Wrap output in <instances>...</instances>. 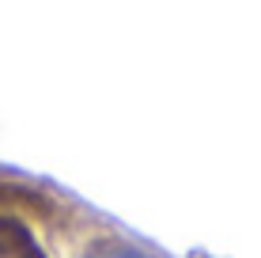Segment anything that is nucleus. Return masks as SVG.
<instances>
[{
  "label": "nucleus",
  "mask_w": 261,
  "mask_h": 258,
  "mask_svg": "<svg viewBox=\"0 0 261 258\" xmlns=\"http://www.w3.org/2000/svg\"><path fill=\"white\" fill-rule=\"evenodd\" d=\"M0 258H49V254L42 251V243L23 220L0 213Z\"/></svg>",
  "instance_id": "f257e3e1"
},
{
  "label": "nucleus",
  "mask_w": 261,
  "mask_h": 258,
  "mask_svg": "<svg viewBox=\"0 0 261 258\" xmlns=\"http://www.w3.org/2000/svg\"><path fill=\"white\" fill-rule=\"evenodd\" d=\"M80 258H155V254H148L144 247L121 239L118 232H98V236H91V239L84 243Z\"/></svg>",
  "instance_id": "f03ea898"
}]
</instances>
